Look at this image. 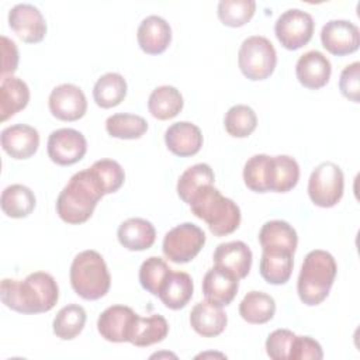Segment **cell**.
Instances as JSON below:
<instances>
[{
    "mask_svg": "<svg viewBox=\"0 0 360 360\" xmlns=\"http://www.w3.org/2000/svg\"><path fill=\"white\" fill-rule=\"evenodd\" d=\"M0 297L6 307L20 314H41L51 311L59 298L55 278L45 271H34L24 280L4 278Z\"/></svg>",
    "mask_w": 360,
    "mask_h": 360,
    "instance_id": "cell-1",
    "label": "cell"
},
{
    "mask_svg": "<svg viewBox=\"0 0 360 360\" xmlns=\"http://www.w3.org/2000/svg\"><path fill=\"white\" fill-rule=\"evenodd\" d=\"M104 195L98 181L89 169L75 173L59 193L56 212L62 221L72 225L86 222Z\"/></svg>",
    "mask_w": 360,
    "mask_h": 360,
    "instance_id": "cell-2",
    "label": "cell"
},
{
    "mask_svg": "<svg viewBox=\"0 0 360 360\" xmlns=\"http://www.w3.org/2000/svg\"><path fill=\"white\" fill-rule=\"evenodd\" d=\"M191 212L202 219L215 236L235 232L240 224V210L236 202L221 194L212 184L201 187L188 201Z\"/></svg>",
    "mask_w": 360,
    "mask_h": 360,
    "instance_id": "cell-3",
    "label": "cell"
},
{
    "mask_svg": "<svg viewBox=\"0 0 360 360\" xmlns=\"http://www.w3.org/2000/svg\"><path fill=\"white\" fill-rule=\"evenodd\" d=\"M336 271L335 257L329 252L321 249L311 250L304 259L297 281L300 300L309 307L321 304L329 295Z\"/></svg>",
    "mask_w": 360,
    "mask_h": 360,
    "instance_id": "cell-4",
    "label": "cell"
},
{
    "mask_svg": "<svg viewBox=\"0 0 360 360\" xmlns=\"http://www.w3.org/2000/svg\"><path fill=\"white\" fill-rule=\"evenodd\" d=\"M70 284L83 300L104 297L110 290L111 277L103 256L91 249L76 255L70 266Z\"/></svg>",
    "mask_w": 360,
    "mask_h": 360,
    "instance_id": "cell-5",
    "label": "cell"
},
{
    "mask_svg": "<svg viewBox=\"0 0 360 360\" xmlns=\"http://www.w3.org/2000/svg\"><path fill=\"white\" fill-rule=\"evenodd\" d=\"M277 53L273 44L262 35L246 38L238 52V65L242 75L249 80H264L276 69Z\"/></svg>",
    "mask_w": 360,
    "mask_h": 360,
    "instance_id": "cell-6",
    "label": "cell"
},
{
    "mask_svg": "<svg viewBox=\"0 0 360 360\" xmlns=\"http://www.w3.org/2000/svg\"><path fill=\"white\" fill-rule=\"evenodd\" d=\"M343 187L345 176L342 169L333 162H323L318 165L309 176L308 195L315 205L330 208L340 201Z\"/></svg>",
    "mask_w": 360,
    "mask_h": 360,
    "instance_id": "cell-7",
    "label": "cell"
},
{
    "mask_svg": "<svg viewBox=\"0 0 360 360\" xmlns=\"http://www.w3.org/2000/svg\"><path fill=\"white\" fill-rule=\"evenodd\" d=\"M205 243L204 231L191 222L172 228L163 239V255L173 263L181 264L191 262Z\"/></svg>",
    "mask_w": 360,
    "mask_h": 360,
    "instance_id": "cell-8",
    "label": "cell"
},
{
    "mask_svg": "<svg viewBox=\"0 0 360 360\" xmlns=\"http://www.w3.org/2000/svg\"><path fill=\"white\" fill-rule=\"evenodd\" d=\"M274 32L281 46L295 51L311 41L314 34V20L311 14L304 10L290 8L277 18Z\"/></svg>",
    "mask_w": 360,
    "mask_h": 360,
    "instance_id": "cell-9",
    "label": "cell"
},
{
    "mask_svg": "<svg viewBox=\"0 0 360 360\" xmlns=\"http://www.w3.org/2000/svg\"><path fill=\"white\" fill-rule=\"evenodd\" d=\"M46 150L53 163L59 166H70L83 159L87 150V141L77 129L59 128L51 132Z\"/></svg>",
    "mask_w": 360,
    "mask_h": 360,
    "instance_id": "cell-10",
    "label": "cell"
},
{
    "mask_svg": "<svg viewBox=\"0 0 360 360\" xmlns=\"http://www.w3.org/2000/svg\"><path fill=\"white\" fill-rule=\"evenodd\" d=\"M138 314L125 305H111L97 319V330L108 342H131Z\"/></svg>",
    "mask_w": 360,
    "mask_h": 360,
    "instance_id": "cell-11",
    "label": "cell"
},
{
    "mask_svg": "<svg viewBox=\"0 0 360 360\" xmlns=\"http://www.w3.org/2000/svg\"><path fill=\"white\" fill-rule=\"evenodd\" d=\"M49 111L60 121H77L87 111V100L83 90L72 83L56 86L48 100Z\"/></svg>",
    "mask_w": 360,
    "mask_h": 360,
    "instance_id": "cell-12",
    "label": "cell"
},
{
    "mask_svg": "<svg viewBox=\"0 0 360 360\" xmlns=\"http://www.w3.org/2000/svg\"><path fill=\"white\" fill-rule=\"evenodd\" d=\"M321 42L329 53L345 56L359 49L360 32L357 25L347 20H330L322 27Z\"/></svg>",
    "mask_w": 360,
    "mask_h": 360,
    "instance_id": "cell-13",
    "label": "cell"
},
{
    "mask_svg": "<svg viewBox=\"0 0 360 360\" xmlns=\"http://www.w3.org/2000/svg\"><path fill=\"white\" fill-rule=\"evenodd\" d=\"M8 25L27 44H38L46 34V22L42 13L28 3L15 4L8 11Z\"/></svg>",
    "mask_w": 360,
    "mask_h": 360,
    "instance_id": "cell-14",
    "label": "cell"
},
{
    "mask_svg": "<svg viewBox=\"0 0 360 360\" xmlns=\"http://www.w3.org/2000/svg\"><path fill=\"white\" fill-rule=\"evenodd\" d=\"M3 150L13 159H28L35 155L39 146L38 131L27 124H14L1 131Z\"/></svg>",
    "mask_w": 360,
    "mask_h": 360,
    "instance_id": "cell-15",
    "label": "cell"
},
{
    "mask_svg": "<svg viewBox=\"0 0 360 360\" xmlns=\"http://www.w3.org/2000/svg\"><path fill=\"white\" fill-rule=\"evenodd\" d=\"M238 288L239 278L217 266L210 269L202 278V294L205 300L219 307L229 305L238 294Z\"/></svg>",
    "mask_w": 360,
    "mask_h": 360,
    "instance_id": "cell-16",
    "label": "cell"
},
{
    "mask_svg": "<svg viewBox=\"0 0 360 360\" xmlns=\"http://www.w3.org/2000/svg\"><path fill=\"white\" fill-rule=\"evenodd\" d=\"M252 250L242 240L219 243L214 252V266L231 271L235 277L245 278L252 267Z\"/></svg>",
    "mask_w": 360,
    "mask_h": 360,
    "instance_id": "cell-17",
    "label": "cell"
},
{
    "mask_svg": "<svg viewBox=\"0 0 360 360\" xmlns=\"http://www.w3.org/2000/svg\"><path fill=\"white\" fill-rule=\"evenodd\" d=\"M332 73L329 59L319 51H308L300 56L295 65V75L298 82L307 89L323 87Z\"/></svg>",
    "mask_w": 360,
    "mask_h": 360,
    "instance_id": "cell-18",
    "label": "cell"
},
{
    "mask_svg": "<svg viewBox=\"0 0 360 360\" xmlns=\"http://www.w3.org/2000/svg\"><path fill=\"white\" fill-rule=\"evenodd\" d=\"M165 143L167 149L176 156H193L198 153L202 146V134L195 124L188 121H179L166 129Z\"/></svg>",
    "mask_w": 360,
    "mask_h": 360,
    "instance_id": "cell-19",
    "label": "cell"
},
{
    "mask_svg": "<svg viewBox=\"0 0 360 360\" xmlns=\"http://www.w3.org/2000/svg\"><path fill=\"white\" fill-rule=\"evenodd\" d=\"M136 39L139 48L148 55H159L167 49L172 41L169 22L159 15H148L138 27Z\"/></svg>",
    "mask_w": 360,
    "mask_h": 360,
    "instance_id": "cell-20",
    "label": "cell"
},
{
    "mask_svg": "<svg viewBox=\"0 0 360 360\" xmlns=\"http://www.w3.org/2000/svg\"><path fill=\"white\" fill-rule=\"evenodd\" d=\"M226 323L228 318L222 307L207 300L197 302L190 312V325L202 338H214L221 335Z\"/></svg>",
    "mask_w": 360,
    "mask_h": 360,
    "instance_id": "cell-21",
    "label": "cell"
},
{
    "mask_svg": "<svg viewBox=\"0 0 360 360\" xmlns=\"http://www.w3.org/2000/svg\"><path fill=\"white\" fill-rule=\"evenodd\" d=\"M117 236L120 243L128 250H146L156 239V231L152 222L143 218H128L118 226Z\"/></svg>",
    "mask_w": 360,
    "mask_h": 360,
    "instance_id": "cell-22",
    "label": "cell"
},
{
    "mask_svg": "<svg viewBox=\"0 0 360 360\" xmlns=\"http://www.w3.org/2000/svg\"><path fill=\"white\" fill-rule=\"evenodd\" d=\"M243 180L249 190L255 193L273 191L274 184V159L260 153L248 159L243 167Z\"/></svg>",
    "mask_w": 360,
    "mask_h": 360,
    "instance_id": "cell-23",
    "label": "cell"
},
{
    "mask_svg": "<svg viewBox=\"0 0 360 360\" xmlns=\"http://www.w3.org/2000/svg\"><path fill=\"white\" fill-rule=\"evenodd\" d=\"M259 242L262 249L285 250L294 255L298 243L295 229L285 221L273 219L262 225L259 231Z\"/></svg>",
    "mask_w": 360,
    "mask_h": 360,
    "instance_id": "cell-24",
    "label": "cell"
},
{
    "mask_svg": "<svg viewBox=\"0 0 360 360\" xmlns=\"http://www.w3.org/2000/svg\"><path fill=\"white\" fill-rule=\"evenodd\" d=\"M30 101V89L22 79L7 76L0 86V120L4 122L18 111L24 110Z\"/></svg>",
    "mask_w": 360,
    "mask_h": 360,
    "instance_id": "cell-25",
    "label": "cell"
},
{
    "mask_svg": "<svg viewBox=\"0 0 360 360\" xmlns=\"http://www.w3.org/2000/svg\"><path fill=\"white\" fill-rule=\"evenodd\" d=\"M194 284L186 271H170L159 291V298L169 309L184 308L193 297Z\"/></svg>",
    "mask_w": 360,
    "mask_h": 360,
    "instance_id": "cell-26",
    "label": "cell"
},
{
    "mask_svg": "<svg viewBox=\"0 0 360 360\" xmlns=\"http://www.w3.org/2000/svg\"><path fill=\"white\" fill-rule=\"evenodd\" d=\"M294 255L285 250L263 249L260 259V274L269 284H285L292 273Z\"/></svg>",
    "mask_w": 360,
    "mask_h": 360,
    "instance_id": "cell-27",
    "label": "cell"
},
{
    "mask_svg": "<svg viewBox=\"0 0 360 360\" xmlns=\"http://www.w3.org/2000/svg\"><path fill=\"white\" fill-rule=\"evenodd\" d=\"M276 314V301L263 291H249L239 304V315L249 323H266Z\"/></svg>",
    "mask_w": 360,
    "mask_h": 360,
    "instance_id": "cell-28",
    "label": "cell"
},
{
    "mask_svg": "<svg viewBox=\"0 0 360 360\" xmlns=\"http://www.w3.org/2000/svg\"><path fill=\"white\" fill-rule=\"evenodd\" d=\"M1 210L10 218L28 217L37 204L32 190L24 184H11L1 193Z\"/></svg>",
    "mask_w": 360,
    "mask_h": 360,
    "instance_id": "cell-29",
    "label": "cell"
},
{
    "mask_svg": "<svg viewBox=\"0 0 360 360\" xmlns=\"http://www.w3.org/2000/svg\"><path fill=\"white\" fill-rule=\"evenodd\" d=\"M183 96L173 86L156 87L148 100L149 112L158 120L174 118L183 110Z\"/></svg>",
    "mask_w": 360,
    "mask_h": 360,
    "instance_id": "cell-30",
    "label": "cell"
},
{
    "mask_svg": "<svg viewBox=\"0 0 360 360\" xmlns=\"http://www.w3.org/2000/svg\"><path fill=\"white\" fill-rule=\"evenodd\" d=\"M127 96V82L115 72L103 75L93 87V97L98 107L111 108L118 105Z\"/></svg>",
    "mask_w": 360,
    "mask_h": 360,
    "instance_id": "cell-31",
    "label": "cell"
},
{
    "mask_svg": "<svg viewBox=\"0 0 360 360\" xmlns=\"http://www.w3.org/2000/svg\"><path fill=\"white\" fill-rule=\"evenodd\" d=\"M86 319L87 315L82 305L69 304L60 308L56 314L52 322L53 333L62 340H72L77 335H80L86 325Z\"/></svg>",
    "mask_w": 360,
    "mask_h": 360,
    "instance_id": "cell-32",
    "label": "cell"
},
{
    "mask_svg": "<svg viewBox=\"0 0 360 360\" xmlns=\"http://www.w3.org/2000/svg\"><path fill=\"white\" fill-rule=\"evenodd\" d=\"M167 333L169 323L165 316L159 314H153L146 318L138 316L129 343L138 347H146L162 342L167 336Z\"/></svg>",
    "mask_w": 360,
    "mask_h": 360,
    "instance_id": "cell-33",
    "label": "cell"
},
{
    "mask_svg": "<svg viewBox=\"0 0 360 360\" xmlns=\"http://www.w3.org/2000/svg\"><path fill=\"white\" fill-rule=\"evenodd\" d=\"M215 176L210 165L197 163L186 169L177 181V194L179 197L188 204L190 198L204 186L214 184Z\"/></svg>",
    "mask_w": 360,
    "mask_h": 360,
    "instance_id": "cell-34",
    "label": "cell"
},
{
    "mask_svg": "<svg viewBox=\"0 0 360 360\" xmlns=\"http://www.w3.org/2000/svg\"><path fill=\"white\" fill-rule=\"evenodd\" d=\"M105 131L112 138L138 139L148 131V122L141 115L120 112L107 118Z\"/></svg>",
    "mask_w": 360,
    "mask_h": 360,
    "instance_id": "cell-35",
    "label": "cell"
},
{
    "mask_svg": "<svg viewBox=\"0 0 360 360\" xmlns=\"http://www.w3.org/2000/svg\"><path fill=\"white\" fill-rule=\"evenodd\" d=\"M226 132L233 138H246L257 127V117L253 108L245 104L231 107L224 118Z\"/></svg>",
    "mask_w": 360,
    "mask_h": 360,
    "instance_id": "cell-36",
    "label": "cell"
},
{
    "mask_svg": "<svg viewBox=\"0 0 360 360\" xmlns=\"http://www.w3.org/2000/svg\"><path fill=\"white\" fill-rule=\"evenodd\" d=\"M89 170L98 181L104 195L115 193L121 188L125 180V173L121 165L112 159H100L96 160Z\"/></svg>",
    "mask_w": 360,
    "mask_h": 360,
    "instance_id": "cell-37",
    "label": "cell"
},
{
    "mask_svg": "<svg viewBox=\"0 0 360 360\" xmlns=\"http://www.w3.org/2000/svg\"><path fill=\"white\" fill-rule=\"evenodd\" d=\"M170 271L172 269L162 257L150 256L139 267V283L143 290L158 297Z\"/></svg>",
    "mask_w": 360,
    "mask_h": 360,
    "instance_id": "cell-38",
    "label": "cell"
},
{
    "mask_svg": "<svg viewBox=\"0 0 360 360\" xmlns=\"http://www.w3.org/2000/svg\"><path fill=\"white\" fill-rule=\"evenodd\" d=\"M218 18L224 25L242 27L255 14L256 3L253 0H221L218 3Z\"/></svg>",
    "mask_w": 360,
    "mask_h": 360,
    "instance_id": "cell-39",
    "label": "cell"
},
{
    "mask_svg": "<svg viewBox=\"0 0 360 360\" xmlns=\"http://www.w3.org/2000/svg\"><path fill=\"white\" fill-rule=\"evenodd\" d=\"M274 158V193H287L294 188L300 179V166L297 160L288 155H277Z\"/></svg>",
    "mask_w": 360,
    "mask_h": 360,
    "instance_id": "cell-40",
    "label": "cell"
},
{
    "mask_svg": "<svg viewBox=\"0 0 360 360\" xmlns=\"http://www.w3.org/2000/svg\"><path fill=\"white\" fill-rule=\"evenodd\" d=\"M295 333L288 329H276L273 330L266 340V352L267 356L273 360H284L288 359L292 340Z\"/></svg>",
    "mask_w": 360,
    "mask_h": 360,
    "instance_id": "cell-41",
    "label": "cell"
},
{
    "mask_svg": "<svg viewBox=\"0 0 360 360\" xmlns=\"http://www.w3.org/2000/svg\"><path fill=\"white\" fill-rule=\"evenodd\" d=\"M339 90L340 93L350 101H360V63L353 62L347 65L339 79Z\"/></svg>",
    "mask_w": 360,
    "mask_h": 360,
    "instance_id": "cell-42",
    "label": "cell"
},
{
    "mask_svg": "<svg viewBox=\"0 0 360 360\" xmlns=\"http://www.w3.org/2000/svg\"><path fill=\"white\" fill-rule=\"evenodd\" d=\"M323 357V352L321 345L312 339L311 336H297L292 340L290 350V360H321Z\"/></svg>",
    "mask_w": 360,
    "mask_h": 360,
    "instance_id": "cell-43",
    "label": "cell"
},
{
    "mask_svg": "<svg viewBox=\"0 0 360 360\" xmlns=\"http://www.w3.org/2000/svg\"><path fill=\"white\" fill-rule=\"evenodd\" d=\"M1 52H3V65H1V79L7 75H13L18 66V49L14 41L7 37H1Z\"/></svg>",
    "mask_w": 360,
    "mask_h": 360,
    "instance_id": "cell-44",
    "label": "cell"
}]
</instances>
